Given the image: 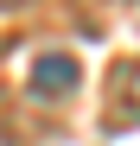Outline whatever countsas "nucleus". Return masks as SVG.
I'll return each instance as SVG.
<instances>
[{
  "label": "nucleus",
  "mask_w": 140,
  "mask_h": 146,
  "mask_svg": "<svg viewBox=\"0 0 140 146\" xmlns=\"http://www.w3.org/2000/svg\"><path fill=\"white\" fill-rule=\"evenodd\" d=\"M70 89H77V57H70V51H45L32 64V95L51 102V95H70Z\"/></svg>",
  "instance_id": "obj_1"
},
{
  "label": "nucleus",
  "mask_w": 140,
  "mask_h": 146,
  "mask_svg": "<svg viewBox=\"0 0 140 146\" xmlns=\"http://www.w3.org/2000/svg\"><path fill=\"white\" fill-rule=\"evenodd\" d=\"M121 108H127V114L140 121V57H134V64L121 70Z\"/></svg>",
  "instance_id": "obj_2"
},
{
  "label": "nucleus",
  "mask_w": 140,
  "mask_h": 146,
  "mask_svg": "<svg viewBox=\"0 0 140 146\" xmlns=\"http://www.w3.org/2000/svg\"><path fill=\"white\" fill-rule=\"evenodd\" d=\"M7 7H26V0H0V13H7Z\"/></svg>",
  "instance_id": "obj_3"
},
{
  "label": "nucleus",
  "mask_w": 140,
  "mask_h": 146,
  "mask_svg": "<svg viewBox=\"0 0 140 146\" xmlns=\"http://www.w3.org/2000/svg\"><path fill=\"white\" fill-rule=\"evenodd\" d=\"M0 146H13V140H7V127H0Z\"/></svg>",
  "instance_id": "obj_4"
}]
</instances>
